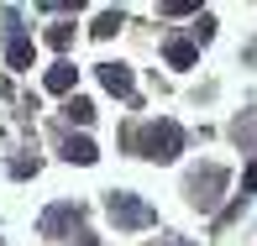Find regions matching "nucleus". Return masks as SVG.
<instances>
[{
  "mask_svg": "<svg viewBox=\"0 0 257 246\" xmlns=\"http://www.w3.org/2000/svg\"><path fill=\"white\" fill-rule=\"evenodd\" d=\"M11 63H16V68H27V63H32V42H27V37L11 42Z\"/></svg>",
  "mask_w": 257,
  "mask_h": 246,
  "instance_id": "nucleus-7",
  "label": "nucleus"
},
{
  "mask_svg": "<svg viewBox=\"0 0 257 246\" xmlns=\"http://www.w3.org/2000/svg\"><path fill=\"white\" fill-rule=\"evenodd\" d=\"M100 79H105V89H115V95H132V74H126L121 63H100Z\"/></svg>",
  "mask_w": 257,
  "mask_h": 246,
  "instance_id": "nucleus-3",
  "label": "nucleus"
},
{
  "mask_svg": "<svg viewBox=\"0 0 257 246\" xmlns=\"http://www.w3.org/2000/svg\"><path fill=\"white\" fill-rule=\"evenodd\" d=\"M115 27H121V11H105V16L95 21V37H110Z\"/></svg>",
  "mask_w": 257,
  "mask_h": 246,
  "instance_id": "nucleus-9",
  "label": "nucleus"
},
{
  "mask_svg": "<svg viewBox=\"0 0 257 246\" xmlns=\"http://www.w3.org/2000/svg\"><path fill=\"white\" fill-rule=\"evenodd\" d=\"M168 63L173 68H189L194 63V48H189V42H168Z\"/></svg>",
  "mask_w": 257,
  "mask_h": 246,
  "instance_id": "nucleus-5",
  "label": "nucleus"
},
{
  "mask_svg": "<svg viewBox=\"0 0 257 246\" xmlns=\"http://www.w3.org/2000/svg\"><path fill=\"white\" fill-rule=\"evenodd\" d=\"M68 37H74L68 27H53V32H48V42H53V48H68Z\"/></svg>",
  "mask_w": 257,
  "mask_h": 246,
  "instance_id": "nucleus-10",
  "label": "nucleus"
},
{
  "mask_svg": "<svg viewBox=\"0 0 257 246\" xmlns=\"http://www.w3.org/2000/svg\"><path fill=\"white\" fill-rule=\"evenodd\" d=\"M68 121L89 126V121H95V105H89V100H68Z\"/></svg>",
  "mask_w": 257,
  "mask_h": 246,
  "instance_id": "nucleus-6",
  "label": "nucleus"
},
{
  "mask_svg": "<svg viewBox=\"0 0 257 246\" xmlns=\"http://www.w3.org/2000/svg\"><path fill=\"white\" fill-rule=\"evenodd\" d=\"M48 89L53 95H68V89H74V63H53L48 68Z\"/></svg>",
  "mask_w": 257,
  "mask_h": 246,
  "instance_id": "nucleus-4",
  "label": "nucleus"
},
{
  "mask_svg": "<svg viewBox=\"0 0 257 246\" xmlns=\"http://www.w3.org/2000/svg\"><path fill=\"white\" fill-rule=\"evenodd\" d=\"M142 147H147V157H158V162H168V157H179V147H184V131L173 121H153L142 131Z\"/></svg>",
  "mask_w": 257,
  "mask_h": 246,
  "instance_id": "nucleus-1",
  "label": "nucleus"
},
{
  "mask_svg": "<svg viewBox=\"0 0 257 246\" xmlns=\"http://www.w3.org/2000/svg\"><path fill=\"white\" fill-rule=\"evenodd\" d=\"M247 189H257V162H252V168H247Z\"/></svg>",
  "mask_w": 257,
  "mask_h": 246,
  "instance_id": "nucleus-11",
  "label": "nucleus"
},
{
  "mask_svg": "<svg viewBox=\"0 0 257 246\" xmlns=\"http://www.w3.org/2000/svg\"><path fill=\"white\" fill-rule=\"evenodd\" d=\"M110 220H115V225H126V230H137V225L153 220V209H147L142 199H132V194H110Z\"/></svg>",
  "mask_w": 257,
  "mask_h": 246,
  "instance_id": "nucleus-2",
  "label": "nucleus"
},
{
  "mask_svg": "<svg viewBox=\"0 0 257 246\" xmlns=\"http://www.w3.org/2000/svg\"><path fill=\"white\" fill-rule=\"evenodd\" d=\"M68 157H74V162H95V142H84V136L68 142Z\"/></svg>",
  "mask_w": 257,
  "mask_h": 246,
  "instance_id": "nucleus-8",
  "label": "nucleus"
}]
</instances>
